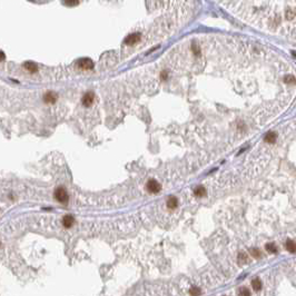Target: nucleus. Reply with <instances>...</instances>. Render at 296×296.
I'll list each match as a JSON object with an SVG mask.
<instances>
[{
	"label": "nucleus",
	"instance_id": "obj_1",
	"mask_svg": "<svg viewBox=\"0 0 296 296\" xmlns=\"http://www.w3.org/2000/svg\"><path fill=\"white\" fill-rule=\"evenodd\" d=\"M55 198H56L57 202L61 203V204H67L68 200H69V196H68L66 188L65 187H58V188H56V191H55Z\"/></svg>",
	"mask_w": 296,
	"mask_h": 296
},
{
	"label": "nucleus",
	"instance_id": "obj_2",
	"mask_svg": "<svg viewBox=\"0 0 296 296\" xmlns=\"http://www.w3.org/2000/svg\"><path fill=\"white\" fill-rule=\"evenodd\" d=\"M146 189L152 194H157L161 189V185L155 179H149L147 182V185H146Z\"/></svg>",
	"mask_w": 296,
	"mask_h": 296
},
{
	"label": "nucleus",
	"instance_id": "obj_3",
	"mask_svg": "<svg viewBox=\"0 0 296 296\" xmlns=\"http://www.w3.org/2000/svg\"><path fill=\"white\" fill-rule=\"evenodd\" d=\"M78 66H79V68H81L84 70H90L93 68V62L91 59L82 58L78 61Z\"/></svg>",
	"mask_w": 296,
	"mask_h": 296
},
{
	"label": "nucleus",
	"instance_id": "obj_4",
	"mask_svg": "<svg viewBox=\"0 0 296 296\" xmlns=\"http://www.w3.org/2000/svg\"><path fill=\"white\" fill-rule=\"evenodd\" d=\"M93 100H95V93L89 91V93H87L84 95V97L81 99V104L85 107H90V106L93 105Z\"/></svg>",
	"mask_w": 296,
	"mask_h": 296
},
{
	"label": "nucleus",
	"instance_id": "obj_5",
	"mask_svg": "<svg viewBox=\"0 0 296 296\" xmlns=\"http://www.w3.org/2000/svg\"><path fill=\"white\" fill-rule=\"evenodd\" d=\"M140 38H141L140 34H132V35H129L127 38L125 39V43L128 45V46L136 45L137 43H139L140 41Z\"/></svg>",
	"mask_w": 296,
	"mask_h": 296
},
{
	"label": "nucleus",
	"instance_id": "obj_6",
	"mask_svg": "<svg viewBox=\"0 0 296 296\" xmlns=\"http://www.w3.org/2000/svg\"><path fill=\"white\" fill-rule=\"evenodd\" d=\"M57 98H58V95L54 91H47L45 95H43V101L47 102V104H54L57 101Z\"/></svg>",
	"mask_w": 296,
	"mask_h": 296
},
{
	"label": "nucleus",
	"instance_id": "obj_7",
	"mask_svg": "<svg viewBox=\"0 0 296 296\" xmlns=\"http://www.w3.org/2000/svg\"><path fill=\"white\" fill-rule=\"evenodd\" d=\"M74 223H75V218H74V216H71V215H66L65 217L62 218V224H64V226H65L66 228L71 227V226L74 225Z\"/></svg>",
	"mask_w": 296,
	"mask_h": 296
},
{
	"label": "nucleus",
	"instance_id": "obj_8",
	"mask_svg": "<svg viewBox=\"0 0 296 296\" xmlns=\"http://www.w3.org/2000/svg\"><path fill=\"white\" fill-rule=\"evenodd\" d=\"M178 206V199L177 197L175 196H170V197H168L167 199V207L168 208H170V209H175L177 208Z\"/></svg>",
	"mask_w": 296,
	"mask_h": 296
},
{
	"label": "nucleus",
	"instance_id": "obj_9",
	"mask_svg": "<svg viewBox=\"0 0 296 296\" xmlns=\"http://www.w3.org/2000/svg\"><path fill=\"white\" fill-rule=\"evenodd\" d=\"M194 195L196 196V197H204V196L206 195V189H205V187L197 186L196 188H195Z\"/></svg>",
	"mask_w": 296,
	"mask_h": 296
},
{
	"label": "nucleus",
	"instance_id": "obj_10",
	"mask_svg": "<svg viewBox=\"0 0 296 296\" xmlns=\"http://www.w3.org/2000/svg\"><path fill=\"white\" fill-rule=\"evenodd\" d=\"M23 67H25V69L28 70V71L31 73V74H32V73H36V71L38 70V67L36 66L34 62H30V61L26 62V64L23 65Z\"/></svg>",
	"mask_w": 296,
	"mask_h": 296
},
{
	"label": "nucleus",
	"instance_id": "obj_11",
	"mask_svg": "<svg viewBox=\"0 0 296 296\" xmlns=\"http://www.w3.org/2000/svg\"><path fill=\"white\" fill-rule=\"evenodd\" d=\"M276 134L275 132H268L266 136H265V141L266 143H268V144H274L275 141H276Z\"/></svg>",
	"mask_w": 296,
	"mask_h": 296
},
{
	"label": "nucleus",
	"instance_id": "obj_12",
	"mask_svg": "<svg viewBox=\"0 0 296 296\" xmlns=\"http://www.w3.org/2000/svg\"><path fill=\"white\" fill-rule=\"evenodd\" d=\"M285 248L287 249L289 253H296V244L293 241H287L285 244Z\"/></svg>",
	"mask_w": 296,
	"mask_h": 296
},
{
	"label": "nucleus",
	"instance_id": "obj_13",
	"mask_svg": "<svg viewBox=\"0 0 296 296\" xmlns=\"http://www.w3.org/2000/svg\"><path fill=\"white\" fill-rule=\"evenodd\" d=\"M252 287H253L255 291H259V289L262 288L261 280H258V278H255V280H252Z\"/></svg>",
	"mask_w": 296,
	"mask_h": 296
},
{
	"label": "nucleus",
	"instance_id": "obj_14",
	"mask_svg": "<svg viewBox=\"0 0 296 296\" xmlns=\"http://www.w3.org/2000/svg\"><path fill=\"white\" fill-rule=\"evenodd\" d=\"M238 262H241L243 264H245L248 262V256H247V254L246 253H239L238 255Z\"/></svg>",
	"mask_w": 296,
	"mask_h": 296
},
{
	"label": "nucleus",
	"instance_id": "obj_15",
	"mask_svg": "<svg viewBox=\"0 0 296 296\" xmlns=\"http://www.w3.org/2000/svg\"><path fill=\"white\" fill-rule=\"evenodd\" d=\"M266 249L268 250L269 253H273V254L277 253V247L275 246V244H273V243L267 244V245H266Z\"/></svg>",
	"mask_w": 296,
	"mask_h": 296
},
{
	"label": "nucleus",
	"instance_id": "obj_16",
	"mask_svg": "<svg viewBox=\"0 0 296 296\" xmlns=\"http://www.w3.org/2000/svg\"><path fill=\"white\" fill-rule=\"evenodd\" d=\"M285 16H286V18H287V19H293V18H295L296 12L294 11L293 9H287L286 12H285Z\"/></svg>",
	"mask_w": 296,
	"mask_h": 296
},
{
	"label": "nucleus",
	"instance_id": "obj_17",
	"mask_svg": "<svg viewBox=\"0 0 296 296\" xmlns=\"http://www.w3.org/2000/svg\"><path fill=\"white\" fill-rule=\"evenodd\" d=\"M62 2L67 6H70V7H73V6H77L79 4V0H62Z\"/></svg>",
	"mask_w": 296,
	"mask_h": 296
},
{
	"label": "nucleus",
	"instance_id": "obj_18",
	"mask_svg": "<svg viewBox=\"0 0 296 296\" xmlns=\"http://www.w3.org/2000/svg\"><path fill=\"white\" fill-rule=\"evenodd\" d=\"M189 294H191V295H200V294H202V292L199 291V288H197V287H191V291H189Z\"/></svg>",
	"mask_w": 296,
	"mask_h": 296
},
{
	"label": "nucleus",
	"instance_id": "obj_19",
	"mask_svg": "<svg viewBox=\"0 0 296 296\" xmlns=\"http://www.w3.org/2000/svg\"><path fill=\"white\" fill-rule=\"evenodd\" d=\"M285 82H286V84H294V82H295V77L292 76V75L286 76V77H285Z\"/></svg>",
	"mask_w": 296,
	"mask_h": 296
},
{
	"label": "nucleus",
	"instance_id": "obj_20",
	"mask_svg": "<svg viewBox=\"0 0 296 296\" xmlns=\"http://www.w3.org/2000/svg\"><path fill=\"white\" fill-rule=\"evenodd\" d=\"M250 254H252L254 257H259L261 256V252H259L258 249H256V248L250 249Z\"/></svg>",
	"mask_w": 296,
	"mask_h": 296
},
{
	"label": "nucleus",
	"instance_id": "obj_21",
	"mask_svg": "<svg viewBox=\"0 0 296 296\" xmlns=\"http://www.w3.org/2000/svg\"><path fill=\"white\" fill-rule=\"evenodd\" d=\"M239 295H250V292L246 291V289H241V292H239Z\"/></svg>",
	"mask_w": 296,
	"mask_h": 296
},
{
	"label": "nucleus",
	"instance_id": "obj_22",
	"mask_svg": "<svg viewBox=\"0 0 296 296\" xmlns=\"http://www.w3.org/2000/svg\"><path fill=\"white\" fill-rule=\"evenodd\" d=\"M166 78H167V75H166V73H165V71H163V73H161V79H163V80H165Z\"/></svg>",
	"mask_w": 296,
	"mask_h": 296
},
{
	"label": "nucleus",
	"instance_id": "obj_23",
	"mask_svg": "<svg viewBox=\"0 0 296 296\" xmlns=\"http://www.w3.org/2000/svg\"><path fill=\"white\" fill-rule=\"evenodd\" d=\"M29 1H37V0H29Z\"/></svg>",
	"mask_w": 296,
	"mask_h": 296
}]
</instances>
